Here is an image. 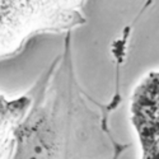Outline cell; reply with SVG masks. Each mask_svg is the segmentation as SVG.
Segmentation results:
<instances>
[{
  "label": "cell",
  "instance_id": "cell-1",
  "mask_svg": "<svg viewBox=\"0 0 159 159\" xmlns=\"http://www.w3.org/2000/svg\"><path fill=\"white\" fill-rule=\"evenodd\" d=\"M84 0H0V56L17 50L31 33L70 23Z\"/></svg>",
  "mask_w": 159,
  "mask_h": 159
}]
</instances>
